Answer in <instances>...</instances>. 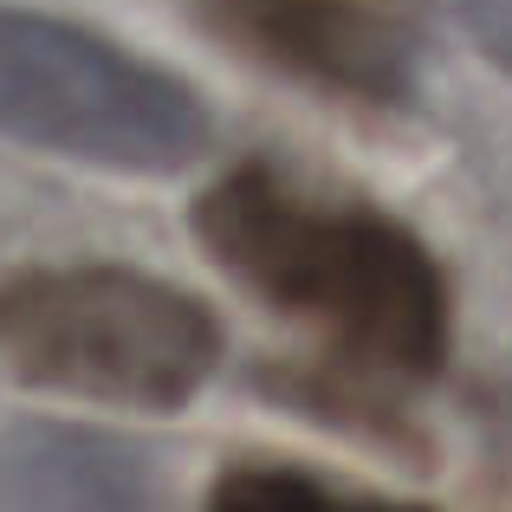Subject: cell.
Returning a JSON list of instances; mask_svg holds the SVG:
<instances>
[{"mask_svg":"<svg viewBox=\"0 0 512 512\" xmlns=\"http://www.w3.org/2000/svg\"><path fill=\"white\" fill-rule=\"evenodd\" d=\"M195 234L279 318L318 331L325 376L363 402L422 389L448 357V286L402 221L305 188L273 163H240L201 195Z\"/></svg>","mask_w":512,"mask_h":512,"instance_id":"obj_1","label":"cell"},{"mask_svg":"<svg viewBox=\"0 0 512 512\" xmlns=\"http://www.w3.org/2000/svg\"><path fill=\"white\" fill-rule=\"evenodd\" d=\"M214 363V312L137 266H26L0 279V370L33 389L175 409Z\"/></svg>","mask_w":512,"mask_h":512,"instance_id":"obj_2","label":"cell"},{"mask_svg":"<svg viewBox=\"0 0 512 512\" xmlns=\"http://www.w3.org/2000/svg\"><path fill=\"white\" fill-rule=\"evenodd\" d=\"M0 137L150 175L201 156L208 111L137 52L72 20L0 7Z\"/></svg>","mask_w":512,"mask_h":512,"instance_id":"obj_3","label":"cell"},{"mask_svg":"<svg viewBox=\"0 0 512 512\" xmlns=\"http://www.w3.org/2000/svg\"><path fill=\"white\" fill-rule=\"evenodd\" d=\"M208 13L305 85L357 104L409 98L415 0H208Z\"/></svg>","mask_w":512,"mask_h":512,"instance_id":"obj_4","label":"cell"},{"mask_svg":"<svg viewBox=\"0 0 512 512\" xmlns=\"http://www.w3.org/2000/svg\"><path fill=\"white\" fill-rule=\"evenodd\" d=\"M163 467L143 441L98 428L0 435V512H163Z\"/></svg>","mask_w":512,"mask_h":512,"instance_id":"obj_5","label":"cell"},{"mask_svg":"<svg viewBox=\"0 0 512 512\" xmlns=\"http://www.w3.org/2000/svg\"><path fill=\"white\" fill-rule=\"evenodd\" d=\"M208 512H422V506L344 493L318 474H299V467H234V474L214 487Z\"/></svg>","mask_w":512,"mask_h":512,"instance_id":"obj_6","label":"cell"},{"mask_svg":"<svg viewBox=\"0 0 512 512\" xmlns=\"http://www.w3.org/2000/svg\"><path fill=\"white\" fill-rule=\"evenodd\" d=\"M467 7H474L480 20H500V13H512V0H467Z\"/></svg>","mask_w":512,"mask_h":512,"instance_id":"obj_7","label":"cell"},{"mask_svg":"<svg viewBox=\"0 0 512 512\" xmlns=\"http://www.w3.org/2000/svg\"><path fill=\"white\" fill-rule=\"evenodd\" d=\"M506 59H512V46H506Z\"/></svg>","mask_w":512,"mask_h":512,"instance_id":"obj_8","label":"cell"}]
</instances>
